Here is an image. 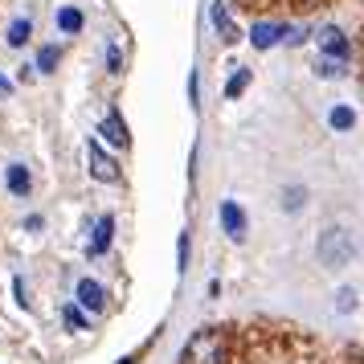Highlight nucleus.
I'll return each instance as SVG.
<instances>
[{
	"mask_svg": "<svg viewBox=\"0 0 364 364\" xmlns=\"http://www.w3.org/2000/svg\"><path fill=\"white\" fill-rule=\"evenodd\" d=\"M315 254H319V262L328 270H344L352 262V254H356V237H352L348 225H328L319 233V242H315Z\"/></svg>",
	"mask_w": 364,
	"mask_h": 364,
	"instance_id": "nucleus-1",
	"label": "nucleus"
},
{
	"mask_svg": "<svg viewBox=\"0 0 364 364\" xmlns=\"http://www.w3.org/2000/svg\"><path fill=\"white\" fill-rule=\"evenodd\" d=\"M86 160H90V176H95V181H102V184H115L119 181V164L102 151L99 139H86Z\"/></svg>",
	"mask_w": 364,
	"mask_h": 364,
	"instance_id": "nucleus-2",
	"label": "nucleus"
},
{
	"mask_svg": "<svg viewBox=\"0 0 364 364\" xmlns=\"http://www.w3.org/2000/svg\"><path fill=\"white\" fill-rule=\"evenodd\" d=\"M315 41H319V50L328 53V58H336V62H348V53H352V41H348L344 29H336V25H323V29L315 33Z\"/></svg>",
	"mask_w": 364,
	"mask_h": 364,
	"instance_id": "nucleus-3",
	"label": "nucleus"
},
{
	"mask_svg": "<svg viewBox=\"0 0 364 364\" xmlns=\"http://www.w3.org/2000/svg\"><path fill=\"white\" fill-rule=\"evenodd\" d=\"M217 217H221V230L230 233L233 242H242V237H246V213H242V205H237V200H221Z\"/></svg>",
	"mask_w": 364,
	"mask_h": 364,
	"instance_id": "nucleus-4",
	"label": "nucleus"
},
{
	"mask_svg": "<svg viewBox=\"0 0 364 364\" xmlns=\"http://www.w3.org/2000/svg\"><path fill=\"white\" fill-rule=\"evenodd\" d=\"M74 295H78V307H86V311H102V303H107V291H102V282H95V279H82Z\"/></svg>",
	"mask_w": 364,
	"mask_h": 364,
	"instance_id": "nucleus-5",
	"label": "nucleus"
},
{
	"mask_svg": "<svg viewBox=\"0 0 364 364\" xmlns=\"http://www.w3.org/2000/svg\"><path fill=\"white\" fill-rule=\"evenodd\" d=\"M4 184H9V193H13V197H29L33 176H29V168H25V164H9V168H4Z\"/></svg>",
	"mask_w": 364,
	"mask_h": 364,
	"instance_id": "nucleus-6",
	"label": "nucleus"
},
{
	"mask_svg": "<svg viewBox=\"0 0 364 364\" xmlns=\"http://www.w3.org/2000/svg\"><path fill=\"white\" fill-rule=\"evenodd\" d=\"M99 135L107 139V144H115V148H127V139H132V135H127V123H123L115 111H111V115L99 123Z\"/></svg>",
	"mask_w": 364,
	"mask_h": 364,
	"instance_id": "nucleus-7",
	"label": "nucleus"
},
{
	"mask_svg": "<svg viewBox=\"0 0 364 364\" xmlns=\"http://www.w3.org/2000/svg\"><path fill=\"white\" fill-rule=\"evenodd\" d=\"M111 237H115V217L102 213L99 221H95V242H90V254H95V258L107 254V250H111Z\"/></svg>",
	"mask_w": 364,
	"mask_h": 364,
	"instance_id": "nucleus-8",
	"label": "nucleus"
},
{
	"mask_svg": "<svg viewBox=\"0 0 364 364\" xmlns=\"http://www.w3.org/2000/svg\"><path fill=\"white\" fill-rule=\"evenodd\" d=\"M209 17H213V29L221 33V41H225V46H233V41L242 37V33H237V25H233V17L225 13V4H221V0L209 9Z\"/></svg>",
	"mask_w": 364,
	"mask_h": 364,
	"instance_id": "nucleus-9",
	"label": "nucleus"
},
{
	"mask_svg": "<svg viewBox=\"0 0 364 364\" xmlns=\"http://www.w3.org/2000/svg\"><path fill=\"white\" fill-rule=\"evenodd\" d=\"M250 41H254L258 50H270V46H279V41H282V25H270V21H258V25L250 29Z\"/></svg>",
	"mask_w": 364,
	"mask_h": 364,
	"instance_id": "nucleus-10",
	"label": "nucleus"
},
{
	"mask_svg": "<svg viewBox=\"0 0 364 364\" xmlns=\"http://www.w3.org/2000/svg\"><path fill=\"white\" fill-rule=\"evenodd\" d=\"M29 37H33V21H29V17H17L13 25H9L4 41H9V50H21V46H29Z\"/></svg>",
	"mask_w": 364,
	"mask_h": 364,
	"instance_id": "nucleus-11",
	"label": "nucleus"
},
{
	"mask_svg": "<svg viewBox=\"0 0 364 364\" xmlns=\"http://www.w3.org/2000/svg\"><path fill=\"white\" fill-rule=\"evenodd\" d=\"M58 62H62V50H58V46H41V50H37V70H41V74H53Z\"/></svg>",
	"mask_w": 364,
	"mask_h": 364,
	"instance_id": "nucleus-12",
	"label": "nucleus"
},
{
	"mask_svg": "<svg viewBox=\"0 0 364 364\" xmlns=\"http://www.w3.org/2000/svg\"><path fill=\"white\" fill-rule=\"evenodd\" d=\"M303 200H307V188H303V184L282 188V209H287V213H299V209H303Z\"/></svg>",
	"mask_w": 364,
	"mask_h": 364,
	"instance_id": "nucleus-13",
	"label": "nucleus"
},
{
	"mask_svg": "<svg viewBox=\"0 0 364 364\" xmlns=\"http://www.w3.org/2000/svg\"><path fill=\"white\" fill-rule=\"evenodd\" d=\"M58 29L62 33H78L82 29V13L78 9H58Z\"/></svg>",
	"mask_w": 364,
	"mask_h": 364,
	"instance_id": "nucleus-14",
	"label": "nucleus"
},
{
	"mask_svg": "<svg viewBox=\"0 0 364 364\" xmlns=\"http://www.w3.org/2000/svg\"><path fill=\"white\" fill-rule=\"evenodd\" d=\"M344 66H348V62H336V58H319V62H315V74H319V78H344Z\"/></svg>",
	"mask_w": 364,
	"mask_h": 364,
	"instance_id": "nucleus-15",
	"label": "nucleus"
},
{
	"mask_svg": "<svg viewBox=\"0 0 364 364\" xmlns=\"http://www.w3.org/2000/svg\"><path fill=\"white\" fill-rule=\"evenodd\" d=\"M250 78H254V70H237V74L230 78V86H225V99H237V95L250 86Z\"/></svg>",
	"mask_w": 364,
	"mask_h": 364,
	"instance_id": "nucleus-16",
	"label": "nucleus"
},
{
	"mask_svg": "<svg viewBox=\"0 0 364 364\" xmlns=\"http://www.w3.org/2000/svg\"><path fill=\"white\" fill-rule=\"evenodd\" d=\"M328 123H331V132H348V127L356 123V115H352L348 107H336V111L328 115Z\"/></svg>",
	"mask_w": 364,
	"mask_h": 364,
	"instance_id": "nucleus-17",
	"label": "nucleus"
},
{
	"mask_svg": "<svg viewBox=\"0 0 364 364\" xmlns=\"http://www.w3.org/2000/svg\"><path fill=\"white\" fill-rule=\"evenodd\" d=\"M107 74H123V46L119 41L107 46Z\"/></svg>",
	"mask_w": 364,
	"mask_h": 364,
	"instance_id": "nucleus-18",
	"label": "nucleus"
},
{
	"mask_svg": "<svg viewBox=\"0 0 364 364\" xmlns=\"http://www.w3.org/2000/svg\"><path fill=\"white\" fill-rule=\"evenodd\" d=\"M356 291H352V287H344V291H340V295H336V311L340 315H348V311H356Z\"/></svg>",
	"mask_w": 364,
	"mask_h": 364,
	"instance_id": "nucleus-19",
	"label": "nucleus"
},
{
	"mask_svg": "<svg viewBox=\"0 0 364 364\" xmlns=\"http://www.w3.org/2000/svg\"><path fill=\"white\" fill-rule=\"evenodd\" d=\"M176 262H181L176 270H184V266H188V230H184L181 242H176Z\"/></svg>",
	"mask_w": 364,
	"mask_h": 364,
	"instance_id": "nucleus-20",
	"label": "nucleus"
},
{
	"mask_svg": "<svg viewBox=\"0 0 364 364\" xmlns=\"http://www.w3.org/2000/svg\"><path fill=\"white\" fill-rule=\"evenodd\" d=\"M66 323H70L74 331H86V315L78 311V307H66Z\"/></svg>",
	"mask_w": 364,
	"mask_h": 364,
	"instance_id": "nucleus-21",
	"label": "nucleus"
},
{
	"mask_svg": "<svg viewBox=\"0 0 364 364\" xmlns=\"http://www.w3.org/2000/svg\"><path fill=\"white\" fill-rule=\"evenodd\" d=\"M13 291H17V303H21V307H29V299H25V282L13 279Z\"/></svg>",
	"mask_w": 364,
	"mask_h": 364,
	"instance_id": "nucleus-22",
	"label": "nucleus"
},
{
	"mask_svg": "<svg viewBox=\"0 0 364 364\" xmlns=\"http://www.w3.org/2000/svg\"><path fill=\"white\" fill-rule=\"evenodd\" d=\"M9 95H13V82H9V78L0 74V99H9Z\"/></svg>",
	"mask_w": 364,
	"mask_h": 364,
	"instance_id": "nucleus-23",
	"label": "nucleus"
}]
</instances>
